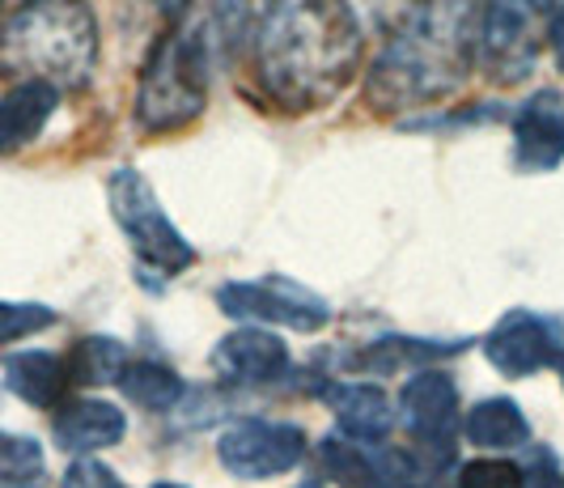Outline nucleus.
<instances>
[{
  "instance_id": "33",
  "label": "nucleus",
  "mask_w": 564,
  "mask_h": 488,
  "mask_svg": "<svg viewBox=\"0 0 564 488\" xmlns=\"http://www.w3.org/2000/svg\"><path fill=\"white\" fill-rule=\"evenodd\" d=\"M0 4H4V0H0Z\"/></svg>"
},
{
  "instance_id": "32",
  "label": "nucleus",
  "mask_w": 564,
  "mask_h": 488,
  "mask_svg": "<svg viewBox=\"0 0 564 488\" xmlns=\"http://www.w3.org/2000/svg\"><path fill=\"white\" fill-rule=\"evenodd\" d=\"M561 378H564V357H561Z\"/></svg>"
},
{
  "instance_id": "15",
  "label": "nucleus",
  "mask_w": 564,
  "mask_h": 488,
  "mask_svg": "<svg viewBox=\"0 0 564 488\" xmlns=\"http://www.w3.org/2000/svg\"><path fill=\"white\" fill-rule=\"evenodd\" d=\"M4 382L18 400L34 403V408H56L64 400V387L73 382V373H68V361H59L56 353L30 348V353H13L4 361Z\"/></svg>"
},
{
  "instance_id": "2",
  "label": "nucleus",
  "mask_w": 564,
  "mask_h": 488,
  "mask_svg": "<svg viewBox=\"0 0 564 488\" xmlns=\"http://www.w3.org/2000/svg\"><path fill=\"white\" fill-rule=\"evenodd\" d=\"M480 47L476 0H421L387 39L369 68V98L378 107H424L451 98L471 73Z\"/></svg>"
},
{
  "instance_id": "13",
  "label": "nucleus",
  "mask_w": 564,
  "mask_h": 488,
  "mask_svg": "<svg viewBox=\"0 0 564 488\" xmlns=\"http://www.w3.org/2000/svg\"><path fill=\"white\" fill-rule=\"evenodd\" d=\"M56 107L59 89L52 82H18L9 94H0V153L26 149L56 116Z\"/></svg>"
},
{
  "instance_id": "7",
  "label": "nucleus",
  "mask_w": 564,
  "mask_h": 488,
  "mask_svg": "<svg viewBox=\"0 0 564 488\" xmlns=\"http://www.w3.org/2000/svg\"><path fill=\"white\" fill-rule=\"evenodd\" d=\"M221 311L234 318H259V323H281V327H297V332H318L332 306L311 293V289L293 285V281H242V285H226L217 293Z\"/></svg>"
},
{
  "instance_id": "16",
  "label": "nucleus",
  "mask_w": 564,
  "mask_h": 488,
  "mask_svg": "<svg viewBox=\"0 0 564 488\" xmlns=\"http://www.w3.org/2000/svg\"><path fill=\"white\" fill-rule=\"evenodd\" d=\"M327 400L336 408L339 430H348L352 437L378 442L395 430V408L387 400V391H378V387H361V382L327 387Z\"/></svg>"
},
{
  "instance_id": "23",
  "label": "nucleus",
  "mask_w": 564,
  "mask_h": 488,
  "mask_svg": "<svg viewBox=\"0 0 564 488\" xmlns=\"http://www.w3.org/2000/svg\"><path fill=\"white\" fill-rule=\"evenodd\" d=\"M56 311L52 306H39V302H0V345L30 336L39 327H52Z\"/></svg>"
},
{
  "instance_id": "27",
  "label": "nucleus",
  "mask_w": 564,
  "mask_h": 488,
  "mask_svg": "<svg viewBox=\"0 0 564 488\" xmlns=\"http://www.w3.org/2000/svg\"><path fill=\"white\" fill-rule=\"evenodd\" d=\"M547 43H552V56H556V64H561L564 73V4H556L552 18H547Z\"/></svg>"
},
{
  "instance_id": "14",
  "label": "nucleus",
  "mask_w": 564,
  "mask_h": 488,
  "mask_svg": "<svg viewBox=\"0 0 564 488\" xmlns=\"http://www.w3.org/2000/svg\"><path fill=\"white\" fill-rule=\"evenodd\" d=\"M123 433H128V421L107 400H73L56 412V446L73 451V455L115 446V442H123Z\"/></svg>"
},
{
  "instance_id": "1",
  "label": "nucleus",
  "mask_w": 564,
  "mask_h": 488,
  "mask_svg": "<svg viewBox=\"0 0 564 488\" xmlns=\"http://www.w3.org/2000/svg\"><path fill=\"white\" fill-rule=\"evenodd\" d=\"M361 68V18L348 0H272L254 26V73L289 111L332 102Z\"/></svg>"
},
{
  "instance_id": "10",
  "label": "nucleus",
  "mask_w": 564,
  "mask_h": 488,
  "mask_svg": "<svg viewBox=\"0 0 564 488\" xmlns=\"http://www.w3.org/2000/svg\"><path fill=\"white\" fill-rule=\"evenodd\" d=\"M403 421L429 446H442V455H451L454 433H458V391L454 378L442 370L416 373L403 387Z\"/></svg>"
},
{
  "instance_id": "18",
  "label": "nucleus",
  "mask_w": 564,
  "mask_h": 488,
  "mask_svg": "<svg viewBox=\"0 0 564 488\" xmlns=\"http://www.w3.org/2000/svg\"><path fill=\"white\" fill-rule=\"evenodd\" d=\"M467 442H476V446H522L527 437H531V425H527V416L518 412V403L513 400H484L476 403L471 412H467Z\"/></svg>"
},
{
  "instance_id": "11",
  "label": "nucleus",
  "mask_w": 564,
  "mask_h": 488,
  "mask_svg": "<svg viewBox=\"0 0 564 488\" xmlns=\"http://www.w3.org/2000/svg\"><path fill=\"white\" fill-rule=\"evenodd\" d=\"M213 366L234 387H263L289 370V348L281 336L247 327V332H234L213 348Z\"/></svg>"
},
{
  "instance_id": "19",
  "label": "nucleus",
  "mask_w": 564,
  "mask_h": 488,
  "mask_svg": "<svg viewBox=\"0 0 564 488\" xmlns=\"http://www.w3.org/2000/svg\"><path fill=\"white\" fill-rule=\"evenodd\" d=\"M458 348H467V340L433 345V340H412V336H382L361 353V366H369L373 373H395L403 366H421L429 357H454Z\"/></svg>"
},
{
  "instance_id": "24",
  "label": "nucleus",
  "mask_w": 564,
  "mask_h": 488,
  "mask_svg": "<svg viewBox=\"0 0 564 488\" xmlns=\"http://www.w3.org/2000/svg\"><path fill=\"white\" fill-rule=\"evenodd\" d=\"M458 488H527V476H522V467L506 459H476L463 463Z\"/></svg>"
},
{
  "instance_id": "6",
  "label": "nucleus",
  "mask_w": 564,
  "mask_h": 488,
  "mask_svg": "<svg viewBox=\"0 0 564 488\" xmlns=\"http://www.w3.org/2000/svg\"><path fill=\"white\" fill-rule=\"evenodd\" d=\"M552 9V0H484L480 56L497 82H522L535 68Z\"/></svg>"
},
{
  "instance_id": "3",
  "label": "nucleus",
  "mask_w": 564,
  "mask_h": 488,
  "mask_svg": "<svg viewBox=\"0 0 564 488\" xmlns=\"http://www.w3.org/2000/svg\"><path fill=\"white\" fill-rule=\"evenodd\" d=\"M98 64V18L85 0H22L0 26V73L82 89Z\"/></svg>"
},
{
  "instance_id": "8",
  "label": "nucleus",
  "mask_w": 564,
  "mask_h": 488,
  "mask_svg": "<svg viewBox=\"0 0 564 488\" xmlns=\"http://www.w3.org/2000/svg\"><path fill=\"white\" fill-rule=\"evenodd\" d=\"M306 451V433L297 425H281V421H238L221 433L217 455L234 476H281Z\"/></svg>"
},
{
  "instance_id": "30",
  "label": "nucleus",
  "mask_w": 564,
  "mask_h": 488,
  "mask_svg": "<svg viewBox=\"0 0 564 488\" xmlns=\"http://www.w3.org/2000/svg\"><path fill=\"white\" fill-rule=\"evenodd\" d=\"M297 488H323V485H297Z\"/></svg>"
},
{
  "instance_id": "31",
  "label": "nucleus",
  "mask_w": 564,
  "mask_h": 488,
  "mask_svg": "<svg viewBox=\"0 0 564 488\" xmlns=\"http://www.w3.org/2000/svg\"><path fill=\"white\" fill-rule=\"evenodd\" d=\"M13 488H34V485H13Z\"/></svg>"
},
{
  "instance_id": "5",
  "label": "nucleus",
  "mask_w": 564,
  "mask_h": 488,
  "mask_svg": "<svg viewBox=\"0 0 564 488\" xmlns=\"http://www.w3.org/2000/svg\"><path fill=\"white\" fill-rule=\"evenodd\" d=\"M107 200L119 221V230L128 234V242L137 247V256L162 272H183L196 263V247L174 230V221L166 217V208L158 204V192L149 187L137 166H119L107 178Z\"/></svg>"
},
{
  "instance_id": "17",
  "label": "nucleus",
  "mask_w": 564,
  "mask_h": 488,
  "mask_svg": "<svg viewBox=\"0 0 564 488\" xmlns=\"http://www.w3.org/2000/svg\"><path fill=\"white\" fill-rule=\"evenodd\" d=\"M115 382H119L123 400L141 403L144 412H166L183 400V378L162 361H123Z\"/></svg>"
},
{
  "instance_id": "9",
  "label": "nucleus",
  "mask_w": 564,
  "mask_h": 488,
  "mask_svg": "<svg viewBox=\"0 0 564 488\" xmlns=\"http://www.w3.org/2000/svg\"><path fill=\"white\" fill-rule=\"evenodd\" d=\"M488 361L509 378H522V373H535L552 361H561V345H556V332L531 311H509L492 336L484 340Z\"/></svg>"
},
{
  "instance_id": "26",
  "label": "nucleus",
  "mask_w": 564,
  "mask_h": 488,
  "mask_svg": "<svg viewBox=\"0 0 564 488\" xmlns=\"http://www.w3.org/2000/svg\"><path fill=\"white\" fill-rule=\"evenodd\" d=\"M535 459H539V467H531V476H527V488H564V476L556 471V459H552L547 451H539Z\"/></svg>"
},
{
  "instance_id": "12",
  "label": "nucleus",
  "mask_w": 564,
  "mask_h": 488,
  "mask_svg": "<svg viewBox=\"0 0 564 488\" xmlns=\"http://www.w3.org/2000/svg\"><path fill=\"white\" fill-rule=\"evenodd\" d=\"M518 141V166L522 171H556L564 162V111L556 107V94H539L522 107L513 123Z\"/></svg>"
},
{
  "instance_id": "21",
  "label": "nucleus",
  "mask_w": 564,
  "mask_h": 488,
  "mask_svg": "<svg viewBox=\"0 0 564 488\" xmlns=\"http://www.w3.org/2000/svg\"><path fill=\"white\" fill-rule=\"evenodd\" d=\"M318 459H323V471L339 488H378V467H373V459L361 455V446H352L344 437H323Z\"/></svg>"
},
{
  "instance_id": "29",
  "label": "nucleus",
  "mask_w": 564,
  "mask_h": 488,
  "mask_svg": "<svg viewBox=\"0 0 564 488\" xmlns=\"http://www.w3.org/2000/svg\"><path fill=\"white\" fill-rule=\"evenodd\" d=\"M153 488H183V485H153Z\"/></svg>"
},
{
  "instance_id": "28",
  "label": "nucleus",
  "mask_w": 564,
  "mask_h": 488,
  "mask_svg": "<svg viewBox=\"0 0 564 488\" xmlns=\"http://www.w3.org/2000/svg\"><path fill=\"white\" fill-rule=\"evenodd\" d=\"M144 4H149V9H158L166 22H178V18H183V13H187L196 0H144Z\"/></svg>"
},
{
  "instance_id": "22",
  "label": "nucleus",
  "mask_w": 564,
  "mask_h": 488,
  "mask_svg": "<svg viewBox=\"0 0 564 488\" xmlns=\"http://www.w3.org/2000/svg\"><path fill=\"white\" fill-rule=\"evenodd\" d=\"M43 446L22 433H0V480L4 485H30L43 476Z\"/></svg>"
},
{
  "instance_id": "4",
  "label": "nucleus",
  "mask_w": 564,
  "mask_h": 488,
  "mask_svg": "<svg viewBox=\"0 0 564 488\" xmlns=\"http://www.w3.org/2000/svg\"><path fill=\"white\" fill-rule=\"evenodd\" d=\"M217 59V43L199 18L187 26L166 30L141 73L137 89V119L144 132H174L187 128L208 102V73Z\"/></svg>"
},
{
  "instance_id": "20",
  "label": "nucleus",
  "mask_w": 564,
  "mask_h": 488,
  "mask_svg": "<svg viewBox=\"0 0 564 488\" xmlns=\"http://www.w3.org/2000/svg\"><path fill=\"white\" fill-rule=\"evenodd\" d=\"M123 361H128V348L119 345V340H111V336H85L82 345L73 348V357H68V373H73V382L102 387V382L119 378Z\"/></svg>"
},
{
  "instance_id": "25",
  "label": "nucleus",
  "mask_w": 564,
  "mask_h": 488,
  "mask_svg": "<svg viewBox=\"0 0 564 488\" xmlns=\"http://www.w3.org/2000/svg\"><path fill=\"white\" fill-rule=\"evenodd\" d=\"M64 488H128L119 476H115L107 463L89 459V455H82V459L73 463L68 471H64Z\"/></svg>"
}]
</instances>
